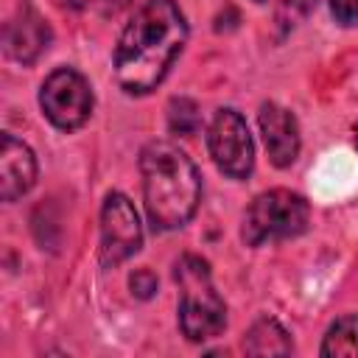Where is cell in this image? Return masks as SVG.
<instances>
[{"label":"cell","mask_w":358,"mask_h":358,"mask_svg":"<svg viewBox=\"0 0 358 358\" xmlns=\"http://www.w3.org/2000/svg\"><path fill=\"white\" fill-rule=\"evenodd\" d=\"M143 246V227L123 193H109L101 207V263L120 266Z\"/></svg>","instance_id":"7"},{"label":"cell","mask_w":358,"mask_h":358,"mask_svg":"<svg viewBox=\"0 0 358 358\" xmlns=\"http://www.w3.org/2000/svg\"><path fill=\"white\" fill-rule=\"evenodd\" d=\"M207 148L215 168L229 179H246L255 168V143L241 112L218 109L207 129Z\"/></svg>","instance_id":"6"},{"label":"cell","mask_w":358,"mask_h":358,"mask_svg":"<svg viewBox=\"0 0 358 358\" xmlns=\"http://www.w3.org/2000/svg\"><path fill=\"white\" fill-rule=\"evenodd\" d=\"M308 221H310L308 201L294 190L274 187L252 199V204L243 213L241 238L246 246H266L302 235Z\"/></svg>","instance_id":"4"},{"label":"cell","mask_w":358,"mask_h":358,"mask_svg":"<svg viewBox=\"0 0 358 358\" xmlns=\"http://www.w3.org/2000/svg\"><path fill=\"white\" fill-rule=\"evenodd\" d=\"M330 14L338 25H358V0H330Z\"/></svg>","instance_id":"15"},{"label":"cell","mask_w":358,"mask_h":358,"mask_svg":"<svg viewBox=\"0 0 358 358\" xmlns=\"http://www.w3.org/2000/svg\"><path fill=\"white\" fill-rule=\"evenodd\" d=\"M255 3H266V0H255Z\"/></svg>","instance_id":"19"},{"label":"cell","mask_w":358,"mask_h":358,"mask_svg":"<svg viewBox=\"0 0 358 358\" xmlns=\"http://www.w3.org/2000/svg\"><path fill=\"white\" fill-rule=\"evenodd\" d=\"M126 3H129V0H103V6H106V11H112V14H115V11L120 8V6H126Z\"/></svg>","instance_id":"16"},{"label":"cell","mask_w":358,"mask_h":358,"mask_svg":"<svg viewBox=\"0 0 358 358\" xmlns=\"http://www.w3.org/2000/svg\"><path fill=\"white\" fill-rule=\"evenodd\" d=\"M355 145H358V131H355Z\"/></svg>","instance_id":"18"},{"label":"cell","mask_w":358,"mask_h":358,"mask_svg":"<svg viewBox=\"0 0 358 358\" xmlns=\"http://www.w3.org/2000/svg\"><path fill=\"white\" fill-rule=\"evenodd\" d=\"M129 288H131V294H134L137 299H148V296H154V291H157V277H154L148 268H137V271L131 274V280H129Z\"/></svg>","instance_id":"14"},{"label":"cell","mask_w":358,"mask_h":358,"mask_svg":"<svg viewBox=\"0 0 358 358\" xmlns=\"http://www.w3.org/2000/svg\"><path fill=\"white\" fill-rule=\"evenodd\" d=\"M39 106L56 129H81L92 115V87L78 70L59 67L42 81Z\"/></svg>","instance_id":"5"},{"label":"cell","mask_w":358,"mask_h":358,"mask_svg":"<svg viewBox=\"0 0 358 358\" xmlns=\"http://www.w3.org/2000/svg\"><path fill=\"white\" fill-rule=\"evenodd\" d=\"M243 350H246V355H288L294 350V344H291L288 330L277 319L263 316L246 330Z\"/></svg>","instance_id":"11"},{"label":"cell","mask_w":358,"mask_h":358,"mask_svg":"<svg viewBox=\"0 0 358 358\" xmlns=\"http://www.w3.org/2000/svg\"><path fill=\"white\" fill-rule=\"evenodd\" d=\"M201 126V115H199V103L193 98H171L168 103V129L173 134L190 137L196 134Z\"/></svg>","instance_id":"13"},{"label":"cell","mask_w":358,"mask_h":358,"mask_svg":"<svg viewBox=\"0 0 358 358\" xmlns=\"http://www.w3.org/2000/svg\"><path fill=\"white\" fill-rule=\"evenodd\" d=\"M70 3H73V6H84L87 0H70Z\"/></svg>","instance_id":"17"},{"label":"cell","mask_w":358,"mask_h":358,"mask_svg":"<svg viewBox=\"0 0 358 358\" xmlns=\"http://www.w3.org/2000/svg\"><path fill=\"white\" fill-rule=\"evenodd\" d=\"M36 182V157L28 143L14 134L0 137V196L3 201L22 199Z\"/></svg>","instance_id":"10"},{"label":"cell","mask_w":358,"mask_h":358,"mask_svg":"<svg viewBox=\"0 0 358 358\" xmlns=\"http://www.w3.org/2000/svg\"><path fill=\"white\" fill-rule=\"evenodd\" d=\"M143 201L154 229L185 227L201 201V179L193 159L168 140H151L140 151Z\"/></svg>","instance_id":"2"},{"label":"cell","mask_w":358,"mask_h":358,"mask_svg":"<svg viewBox=\"0 0 358 358\" xmlns=\"http://www.w3.org/2000/svg\"><path fill=\"white\" fill-rule=\"evenodd\" d=\"M187 45V20L173 0H145L115 45V78L129 95H148L162 84Z\"/></svg>","instance_id":"1"},{"label":"cell","mask_w":358,"mask_h":358,"mask_svg":"<svg viewBox=\"0 0 358 358\" xmlns=\"http://www.w3.org/2000/svg\"><path fill=\"white\" fill-rule=\"evenodd\" d=\"M6 53L20 62V64H34L50 42V28L45 22V17L39 11H34L31 6H22L8 22H6Z\"/></svg>","instance_id":"9"},{"label":"cell","mask_w":358,"mask_h":358,"mask_svg":"<svg viewBox=\"0 0 358 358\" xmlns=\"http://www.w3.org/2000/svg\"><path fill=\"white\" fill-rule=\"evenodd\" d=\"M257 123H260V134H263V143H266V151H268V159L277 165V168H288L294 165V159L299 157V123L294 117L291 109L268 101L260 106L257 112Z\"/></svg>","instance_id":"8"},{"label":"cell","mask_w":358,"mask_h":358,"mask_svg":"<svg viewBox=\"0 0 358 358\" xmlns=\"http://www.w3.org/2000/svg\"><path fill=\"white\" fill-rule=\"evenodd\" d=\"M322 355L324 358H358V316L347 313L338 316L322 341Z\"/></svg>","instance_id":"12"},{"label":"cell","mask_w":358,"mask_h":358,"mask_svg":"<svg viewBox=\"0 0 358 358\" xmlns=\"http://www.w3.org/2000/svg\"><path fill=\"white\" fill-rule=\"evenodd\" d=\"M179 285V327L187 341H210L227 327V305L213 285L207 260L185 255L173 268Z\"/></svg>","instance_id":"3"}]
</instances>
